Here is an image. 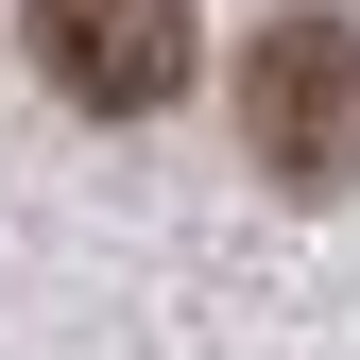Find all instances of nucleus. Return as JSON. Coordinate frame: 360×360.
I'll return each mask as SVG.
<instances>
[{"instance_id":"f03ea898","label":"nucleus","mask_w":360,"mask_h":360,"mask_svg":"<svg viewBox=\"0 0 360 360\" xmlns=\"http://www.w3.org/2000/svg\"><path fill=\"white\" fill-rule=\"evenodd\" d=\"M34 69L69 86L86 120H155V103H189V0H34Z\"/></svg>"},{"instance_id":"f257e3e1","label":"nucleus","mask_w":360,"mask_h":360,"mask_svg":"<svg viewBox=\"0 0 360 360\" xmlns=\"http://www.w3.org/2000/svg\"><path fill=\"white\" fill-rule=\"evenodd\" d=\"M240 155L275 172L292 206L360 189V18H326V0L257 18V52H240Z\"/></svg>"}]
</instances>
